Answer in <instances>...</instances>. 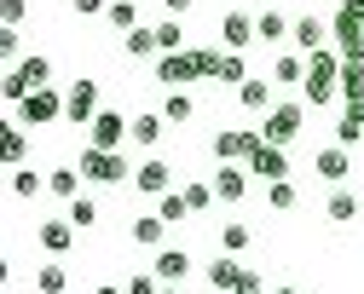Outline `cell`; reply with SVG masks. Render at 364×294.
Wrapping results in <instances>:
<instances>
[{
	"instance_id": "cell-1",
	"label": "cell",
	"mask_w": 364,
	"mask_h": 294,
	"mask_svg": "<svg viewBox=\"0 0 364 294\" xmlns=\"http://www.w3.org/2000/svg\"><path fill=\"white\" fill-rule=\"evenodd\" d=\"M301 98L312 110H324L341 98V53L336 46H318V53L306 58V81H301Z\"/></svg>"
},
{
	"instance_id": "cell-2",
	"label": "cell",
	"mask_w": 364,
	"mask_h": 294,
	"mask_svg": "<svg viewBox=\"0 0 364 294\" xmlns=\"http://www.w3.org/2000/svg\"><path fill=\"white\" fill-rule=\"evenodd\" d=\"M35 87H53V58H41V53H35V58H18V64L6 70V81H0L6 104H23Z\"/></svg>"
},
{
	"instance_id": "cell-3",
	"label": "cell",
	"mask_w": 364,
	"mask_h": 294,
	"mask_svg": "<svg viewBox=\"0 0 364 294\" xmlns=\"http://www.w3.org/2000/svg\"><path fill=\"white\" fill-rule=\"evenodd\" d=\"M301 127H306V98H284V104H272V110H266V121H260L266 144H284V151L301 138Z\"/></svg>"
},
{
	"instance_id": "cell-4",
	"label": "cell",
	"mask_w": 364,
	"mask_h": 294,
	"mask_svg": "<svg viewBox=\"0 0 364 294\" xmlns=\"http://www.w3.org/2000/svg\"><path fill=\"white\" fill-rule=\"evenodd\" d=\"M12 110H18L23 127H53V121H64V92L58 87H35L23 104H12Z\"/></svg>"
},
{
	"instance_id": "cell-5",
	"label": "cell",
	"mask_w": 364,
	"mask_h": 294,
	"mask_svg": "<svg viewBox=\"0 0 364 294\" xmlns=\"http://www.w3.org/2000/svg\"><path fill=\"white\" fill-rule=\"evenodd\" d=\"M260 144H266L260 127H220L214 133V162H249Z\"/></svg>"
},
{
	"instance_id": "cell-6",
	"label": "cell",
	"mask_w": 364,
	"mask_h": 294,
	"mask_svg": "<svg viewBox=\"0 0 364 294\" xmlns=\"http://www.w3.org/2000/svg\"><path fill=\"white\" fill-rule=\"evenodd\" d=\"M81 173L93 179V185H122L133 168H127L122 151H99V144H87V151H81Z\"/></svg>"
},
{
	"instance_id": "cell-7",
	"label": "cell",
	"mask_w": 364,
	"mask_h": 294,
	"mask_svg": "<svg viewBox=\"0 0 364 294\" xmlns=\"http://www.w3.org/2000/svg\"><path fill=\"white\" fill-rule=\"evenodd\" d=\"M151 81H162V87H191V81H203L197 46H186V53H162L156 70H151Z\"/></svg>"
},
{
	"instance_id": "cell-8",
	"label": "cell",
	"mask_w": 364,
	"mask_h": 294,
	"mask_svg": "<svg viewBox=\"0 0 364 294\" xmlns=\"http://www.w3.org/2000/svg\"><path fill=\"white\" fill-rule=\"evenodd\" d=\"M87 144H99V151H122V144H133V121L116 116V110H99L93 121H87Z\"/></svg>"
},
{
	"instance_id": "cell-9",
	"label": "cell",
	"mask_w": 364,
	"mask_h": 294,
	"mask_svg": "<svg viewBox=\"0 0 364 294\" xmlns=\"http://www.w3.org/2000/svg\"><path fill=\"white\" fill-rule=\"evenodd\" d=\"M99 116V81H70V92H64V121L70 127H87Z\"/></svg>"
},
{
	"instance_id": "cell-10",
	"label": "cell",
	"mask_w": 364,
	"mask_h": 294,
	"mask_svg": "<svg viewBox=\"0 0 364 294\" xmlns=\"http://www.w3.org/2000/svg\"><path fill=\"white\" fill-rule=\"evenodd\" d=\"M330 46H336L341 58H364V18H353V12L336 6V18H330Z\"/></svg>"
},
{
	"instance_id": "cell-11",
	"label": "cell",
	"mask_w": 364,
	"mask_h": 294,
	"mask_svg": "<svg viewBox=\"0 0 364 294\" xmlns=\"http://www.w3.org/2000/svg\"><path fill=\"white\" fill-rule=\"evenodd\" d=\"M133 190H139V196H168L173 190V168L162 156H145L139 168H133Z\"/></svg>"
},
{
	"instance_id": "cell-12",
	"label": "cell",
	"mask_w": 364,
	"mask_h": 294,
	"mask_svg": "<svg viewBox=\"0 0 364 294\" xmlns=\"http://www.w3.org/2000/svg\"><path fill=\"white\" fill-rule=\"evenodd\" d=\"M255 23H260V18H249V12H225V18H220V40H225V53H243V46H255V40H260Z\"/></svg>"
},
{
	"instance_id": "cell-13",
	"label": "cell",
	"mask_w": 364,
	"mask_h": 294,
	"mask_svg": "<svg viewBox=\"0 0 364 294\" xmlns=\"http://www.w3.org/2000/svg\"><path fill=\"white\" fill-rule=\"evenodd\" d=\"M260 185H272V179H289V156H284V144H260V151L243 162Z\"/></svg>"
},
{
	"instance_id": "cell-14",
	"label": "cell",
	"mask_w": 364,
	"mask_h": 294,
	"mask_svg": "<svg viewBox=\"0 0 364 294\" xmlns=\"http://www.w3.org/2000/svg\"><path fill=\"white\" fill-rule=\"evenodd\" d=\"M289 40H295V53H306V58H312L318 46H330V18H312V12H306V18H295Z\"/></svg>"
},
{
	"instance_id": "cell-15",
	"label": "cell",
	"mask_w": 364,
	"mask_h": 294,
	"mask_svg": "<svg viewBox=\"0 0 364 294\" xmlns=\"http://www.w3.org/2000/svg\"><path fill=\"white\" fill-rule=\"evenodd\" d=\"M168 231H173V225H168L156 208H151V214H139V219L127 225V236L139 242V249H151V254H156V249H168Z\"/></svg>"
},
{
	"instance_id": "cell-16",
	"label": "cell",
	"mask_w": 364,
	"mask_h": 294,
	"mask_svg": "<svg viewBox=\"0 0 364 294\" xmlns=\"http://www.w3.org/2000/svg\"><path fill=\"white\" fill-rule=\"evenodd\" d=\"M35 242H41L47 254H70V242H75V219H70V214H64V219H41V225H35Z\"/></svg>"
},
{
	"instance_id": "cell-17",
	"label": "cell",
	"mask_w": 364,
	"mask_h": 294,
	"mask_svg": "<svg viewBox=\"0 0 364 294\" xmlns=\"http://www.w3.org/2000/svg\"><path fill=\"white\" fill-rule=\"evenodd\" d=\"M312 168H318V179H330V185H341V179L353 173V151H347V144H324V151L312 156Z\"/></svg>"
},
{
	"instance_id": "cell-18",
	"label": "cell",
	"mask_w": 364,
	"mask_h": 294,
	"mask_svg": "<svg viewBox=\"0 0 364 294\" xmlns=\"http://www.w3.org/2000/svg\"><path fill=\"white\" fill-rule=\"evenodd\" d=\"M214 196H220V202H243V196H249V168L220 162V173H214Z\"/></svg>"
},
{
	"instance_id": "cell-19",
	"label": "cell",
	"mask_w": 364,
	"mask_h": 294,
	"mask_svg": "<svg viewBox=\"0 0 364 294\" xmlns=\"http://www.w3.org/2000/svg\"><path fill=\"white\" fill-rule=\"evenodd\" d=\"M237 104H243L249 116H266L272 104H278V98H272V81H266V75H249V81L237 87Z\"/></svg>"
},
{
	"instance_id": "cell-20",
	"label": "cell",
	"mask_w": 364,
	"mask_h": 294,
	"mask_svg": "<svg viewBox=\"0 0 364 294\" xmlns=\"http://www.w3.org/2000/svg\"><path fill=\"white\" fill-rule=\"evenodd\" d=\"M203 271H208V288L214 294H232L237 277H243V260L237 254H214V266H203Z\"/></svg>"
},
{
	"instance_id": "cell-21",
	"label": "cell",
	"mask_w": 364,
	"mask_h": 294,
	"mask_svg": "<svg viewBox=\"0 0 364 294\" xmlns=\"http://www.w3.org/2000/svg\"><path fill=\"white\" fill-rule=\"evenodd\" d=\"M151 271H156L162 283H179V277L191 271V254L179 249V242H173V249H156V254H151Z\"/></svg>"
},
{
	"instance_id": "cell-22",
	"label": "cell",
	"mask_w": 364,
	"mask_h": 294,
	"mask_svg": "<svg viewBox=\"0 0 364 294\" xmlns=\"http://www.w3.org/2000/svg\"><path fill=\"white\" fill-rule=\"evenodd\" d=\"M162 133H168V116H162V110L133 116V144H139V151H156V144H162Z\"/></svg>"
},
{
	"instance_id": "cell-23",
	"label": "cell",
	"mask_w": 364,
	"mask_h": 294,
	"mask_svg": "<svg viewBox=\"0 0 364 294\" xmlns=\"http://www.w3.org/2000/svg\"><path fill=\"white\" fill-rule=\"evenodd\" d=\"M162 116H168V127H186V121L197 116L191 92H186V87H168V98H162Z\"/></svg>"
},
{
	"instance_id": "cell-24",
	"label": "cell",
	"mask_w": 364,
	"mask_h": 294,
	"mask_svg": "<svg viewBox=\"0 0 364 294\" xmlns=\"http://www.w3.org/2000/svg\"><path fill=\"white\" fill-rule=\"evenodd\" d=\"M306 81V53H284L272 64V87H301Z\"/></svg>"
},
{
	"instance_id": "cell-25",
	"label": "cell",
	"mask_w": 364,
	"mask_h": 294,
	"mask_svg": "<svg viewBox=\"0 0 364 294\" xmlns=\"http://www.w3.org/2000/svg\"><path fill=\"white\" fill-rule=\"evenodd\" d=\"M81 179H87L81 168H53V173H47V190L58 196V202H75V196H81Z\"/></svg>"
},
{
	"instance_id": "cell-26",
	"label": "cell",
	"mask_w": 364,
	"mask_h": 294,
	"mask_svg": "<svg viewBox=\"0 0 364 294\" xmlns=\"http://www.w3.org/2000/svg\"><path fill=\"white\" fill-rule=\"evenodd\" d=\"M122 46H127V58H156V53H162V46H156V29H151V23L127 29V35H122Z\"/></svg>"
},
{
	"instance_id": "cell-27",
	"label": "cell",
	"mask_w": 364,
	"mask_h": 294,
	"mask_svg": "<svg viewBox=\"0 0 364 294\" xmlns=\"http://www.w3.org/2000/svg\"><path fill=\"white\" fill-rule=\"evenodd\" d=\"M364 98V58H341V104Z\"/></svg>"
},
{
	"instance_id": "cell-28",
	"label": "cell",
	"mask_w": 364,
	"mask_h": 294,
	"mask_svg": "<svg viewBox=\"0 0 364 294\" xmlns=\"http://www.w3.org/2000/svg\"><path fill=\"white\" fill-rule=\"evenodd\" d=\"M0 156H6V168H23V156H29V138H23V121H12V127H6V138H0Z\"/></svg>"
},
{
	"instance_id": "cell-29",
	"label": "cell",
	"mask_w": 364,
	"mask_h": 294,
	"mask_svg": "<svg viewBox=\"0 0 364 294\" xmlns=\"http://www.w3.org/2000/svg\"><path fill=\"white\" fill-rule=\"evenodd\" d=\"M255 29H260V40H266V46H278V40H289L295 18H284V12H260V23H255Z\"/></svg>"
},
{
	"instance_id": "cell-30",
	"label": "cell",
	"mask_w": 364,
	"mask_h": 294,
	"mask_svg": "<svg viewBox=\"0 0 364 294\" xmlns=\"http://www.w3.org/2000/svg\"><path fill=\"white\" fill-rule=\"evenodd\" d=\"M41 190H47V179H41L35 168H12V196H18V202H35Z\"/></svg>"
},
{
	"instance_id": "cell-31",
	"label": "cell",
	"mask_w": 364,
	"mask_h": 294,
	"mask_svg": "<svg viewBox=\"0 0 364 294\" xmlns=\"http://www.w3.org/2000/svg\"><path fill=\"white\" fill-rule=\"evenodd\" d=\"M70 288V271L53 260V266H35V294H64Z\"/></svg>"
},
{
	"instance_id": "cell-32",
	"label": "cell",
	"mask_w": 364,
	"mask_h": 294,
	"mask_svg": "<svg viewBox=\"0 0 364 294\" xmlns=\"http://www.w3.org/2000/svg\"><path fill=\"white\" fill-rule=\"evenodd\" d=\"M156 214H162L168 225H186V219H191V202H186V190H168V196H156Z\"/></svg>"
},
{
	"instance_id": "cell-33",
	"label": "cell",
	"mask_w": 364,
	"mask_h": 294,
	"mask_svg": "<svg viewBox=\"0 0 364 294\" xmlns=\"http://www.w3.org/2000/svg\"><path fill=\"white\" fill-rule=\"evenodd\" d=\"M105 23H110V29H122V35H127V29H139V0H110Z\"/></svg>"
},
{
	"instance_id": "cell-34",
	"label": "cell",
	"mask_w": 364,
	"mask_h": 294,
	"mask_svg": "<svg viewBox=\"0 0 364 294\" xmlns=\"http://www.w3.org/2000/svg\"><path fill=\"white\" fill-rule=\"evenodd\" d=\"M243 81H249L243 53H220V81H214V87H243Z\"/></svg>"
},
{
	"instance_id": "cell-35",
	"label": "cell",
	"mask_w": 364,
	"mask_h": 294,
	"mask_svg": "<svg viewBox=\"0 0 364 294\" xmlns=\"http://www.w3.org/2000/svg\"><path fill=\"white\" fill-rule=\"evenodd\" d=\"M324 214H330L336 225H353V219H358V196H353V190H336L330 202H324Z\"/></svg>"
},
{
	"instance_id": "cell-36",
	"label": "cell",
	"mask_w": 364,
	"mask_h": 294,
	"mask_svg": "<svg viewBox=\"0 0 364 294\" xmlns=\"http://www.w3.org/2000/svg\"><path fill=\"white\" fill-rule=\"evenodd\" d=\"M156 46H162V53H186V23H179V18H162V23H156Z\"/></svg>"
},
{
	"instance_id": "cell-37",
	"label": "cell",
	"mask_w": 364,
	"mask_h": 294,
	"mask_svg": "<svg viewBox=\"0 0 364 294\" xmlns=\"http://www.w3.org/2000/svg\"><path fill=\"white\" fill-rule=\"evenodd\" d=\"M186 202H191V214H208V208L220 202V196H214V179H191V185H186Z\"/></svg>"
},
{
	"instance_id": "cell-38",
	"label": "cell",
	"mask_w": 364,
	"mask_h": 294,
	"mask_svg": "<svg viewBox=\"0 0 364 294\" xmlns=\"http://www.w3.org/2000/svg\"><path fill=\"white\" fill-rule=\"evenodd\" d=\"M220 249H225V254H243V249H249V225H243V219H225V225H220Z\"/></svg>"
},
{
	"instance_id": "cell-39",
	"label": "cell",
	"mask_w": 364,
	"mask_h": 294,
	"mask_svg": "<svg viewBox=\"0 0 364 294\" xmlns=\"http://www.w3.org/2000/svg\"><path fill=\"white\" fill-rule=\"evenodd\" d=\"M70 219H75V231H93V225H99V202H93V196H75V202H70Z\"/></svg>"
},
{
	"instance_id": "cell-40",
	"label": "cell",
	"mask_w": 364,
	"mask_h": 294,
	"mask_svg": "<svg viewBox=\"0 0 364 294\" xmlns=\"http://www.w3.org/2000/svg\"><path fill=\"white\" fill-rule=\"evenodd\" d=\"M266 202L278 208V214H289V208H295V185H289V179H272V185H266Z\"/></svg>"
},
{
	"instance_id": "cell-41",
	"label": "cell",
	"mask_w": 364,
	"mask_h": 294,
	"mask_svg": "<svg viewBox=\"0 0 364 294\" xmlns=\"http://www.w3.org/2000/svg\"><path fill=\"white\" fill-rule=\"evenodd\" d=\"M358 138H364V121H358L353 110H341V121H336V144H347V151H353Z\"/></svg>"
},
{
	"instance_id": "cell-42",
	"label": "cell",
	"mask_w": 364,
	"mask_h": 294,
	"mask_svg": "<svg viewBox=\"0 0 364 294\" xmlns=\"http://www.w3.org/2000/svg\"><path fill=\"white\" fill-rule=\"evenodd\" d=\"M127 294H162V277L156 271H133L127 277Z\"/></svg>"
},
{
	"instance_id": "cell-43",
	"label": "cell",
	"mask_w": 364,
	"mask_h": 294,
	"mask_svg": "<svg viewBox=\"0 0 364 294\" xmlns=\"http://www.w3.org/2000/svg\"><path fill=\"white\" fill-rule=\"evenodd\" d=\"M23 12H29V0H0V23H6V29H18Z\"/></svg>"
},
{
	"instance_id": "cell-44",
	"label": "cell",
	"mask_w": 364,
	"mask_h": 294,
	"mask_svg": "<svg viewBox=\"0 0 364 294\" xmlns=\"http://www.w3.org/2000/svg\"><path fill=\"white\" fill-rule=\"evenodd\" d=\"M232 294H266V277L255 271V266H243V277H237V288Z\"/></svg>"
},
{
	"instance_id": "cell-45",
	"label": "cell",
	"mask_w": 364,
	"mask_h": 294,
	"mask_svg": "<svg viewBox=\"0 0 364 294\" xmlns=\"http://www.w3.org/2000/svg\"><path fill=\"white\" fill-rule=\"evenodd\" d=\"M18 46H23V40H18V29H0V58H6V70L18 64Z\"/></svg>"
},
{
	"instance_id": "cell-46",
	"label": "cell",
	"mask_w": 364,
	"mask_h": 294,
	"mask_svg": "<svg viewBox=\"0 0 364 294\" xmlns=\"http://www.w3.org/2000/svg\"><path fill=\"white\" fill-rule=\"evenodd\" d=\"M70 6H75V18H105L110 0H70Z\"/></svg>"
},
{
	"instance_id": "cell-47",
	"label": "cell",
	"mask_w": 364,
	"mask_h": 294,
	"mask_svg": "<svg viewBox=\"0 0 364 294\" xmlns=\"http://www.w3.org/2000/svg\"><path fill=\"white\" fill-rule=\"evenodd\" d=\"M162 6H168V18H186V12L197 6V0H162Z\"/></svg>"
},
{
	"instance_id": "cell-48",
	"label": "cell",
	"mask_w": 364,
	"mask_h": 294,
	"mask_svg": "<svg viewBox=\"0 0 364 294\" xmlns=\"http://www.w3.org/2000/svg\"><path fill=\"white\" fill-rule=\"evenodd\" d=\"M341 12H353V18H364V0H341Z\"/></svg>"
},
{
	"instance_id": "cell-49",
	"label": "cell",
	"mask_w": 364,
	"mask_h": 294,
	"mask_svg": "<svg viewBox=\"0 0 364 294\" xmlns=\"http://www.w3.org/2000/svg\"><path fill=\"white\" fill-rule=\"evenodd\" d=\"M347 110H353V116H358V121H364V98H353V104H347Z\"/></svg>"
},
{
	"instance_id": "cell-50",
	"label": "cell",
	"mask_w": 364,
	"mask_h": 294,
	"mask_svg": "<svg viewBox=\"0 0 364 294\" xmlns=\"http://www.w3.org/2000/svg\"><path fill=\"white\" fill-rule=\"evenodd\" d=\"M266 294H301V288H289V283H284V288H266Z\"/></svg>"
}]
</instances>
